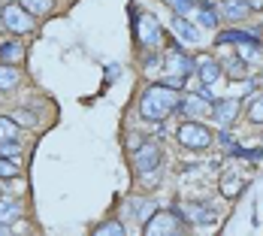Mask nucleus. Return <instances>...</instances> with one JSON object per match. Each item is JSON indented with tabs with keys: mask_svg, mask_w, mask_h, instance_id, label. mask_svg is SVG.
<instances>
[{
	"mask_svg": "<svg viewBox=\"0 0 263 236\" xmlns=\"http://www.w3.org/2000/svg\"><path fill=\"white\" fill-rule=\"evenodd\" d=\"M0 233H9V224L6 221H0Z\"/></svg>",
	"mask_w": 263,
	"mask_h": 236,
	"instance_id": "473e14b6",
	"label": "nucleus"
},
{
	"mask_svg": "<svg viewBox=\"0 0 263 236\" xmlns=\"http://www.w3.org/2000/svg\"><path fill=\"white\" fill-rule=\"evenodd\" d=\"M0 19H3V27L12 30V33H30L33 30V15L27 12L25 6H18V3H6Z\"/></svg>",
	"mask_w": 263,
	"mask_h": 236,
	"instance_id": "f03ea898",
	"label": "nucleus"
},
{
	"mask_svg": "<svg viewBox=\"0 0 263 236\" xmlns=\"http://www.w3.org/2000/svg\"><path fill=\"white\" fill-rule=\"evenodd\" d=\"M97 236H124V224L121 221H106L97 227Z\"/></svg>",
	"mask_w": 263,
	"mask_h": 236,
	"instance_id": "b1692460",
	"label": "nucleus"
},
{
	"mask_svg": "<svg viewBox=\"0 0 263 236\" xmlns=\"http://www.w3.org/2000/svg\"><path fill=\"white\" fill-rule=\"evenodd\" d=\"M15 176H18L15 164H12L9 157H0V179H15Z\"/></svg>",
	"mask_w": 263,
	"mask_h": 236,
	"instance_id": "a878e982",
	"label": "nucleus"
},
{
	"mask_svg": "<svg viewBox=\"0 0 263 236\" xmlns=\"http://www.w3.org/2000/svg\"><path fill=\"white\" fill-rule=\"evenodd\" d=\"M18 79H22V73H18V67H15V64H3V61H0V91L15 88V85H18Z\"/></svg>",
	"mask_w": 263,
	"mask_h": 236,
	"instance_id": "4468645a",
	"label": "nucleus"
},
{
	"mask_svg": "<svg viewBox=\"0 0 263 236\" xmlns=\"http://www.w3.org/2000/svg\"><path fill=\"white\" fill-rule=\"evenodd\" d=\"M179 109H182L187 118H203V115H209L215 106H212L209 97H203V94H200V97H187V100H182Z\"/></svg>",
	"mask_w": 263,
	"mask_h": 236,
	"instance_id": "1a4fd4ad",
	"label": "nucleus"
},
{
	"mask_svg": "<svg viewBox=\"0 0 263 236\" xmlns=\"http://www.w3.org/2000/svg\"><path fill=\"white\" fill-rule=\"evenodd\" d=\"M182 103V97H179V91L176 88H170V85H152V88H145L142 91V97H139V112H142V118H148V121H163V118H170L176 109Z\"/></svg>",
	"mask_w": 263,
	"mask_h": 236,
	"instance_id": "f257e3e1",
	"label": "nucleus"
},
{
	"mask_svg": "<svg viewBox=\"0 0 263 236\" xmlns=\"http://www.w3.org/2000/svg\"><path fill=\"white\" fill-rule=\"evenodd\" d=\"M133 212L139 215V221H148V218L158 212V206H155V200H152V197H148V200H145V197H139V200H133Z\"/></svg>",
	"mask_w": 263,
	"mask_h": 236,
	"instance_id": "6ab92c4d",
	"label": "nucleus"
},
{
	"mask_svg": "<svg viewBox=\"0 0 263 236\" xmlns=\"http://www.w3.org/2000/svg\"><path fill=\"white\" fill-rule=\"evenodd\" d=\"M239 106H242V103H239L236 97H227V100H218V106L212 109V115L218 118V124H230V121H233V118L239 115Z\"/></svg>",
	"mask_w": 263,
	"mask_h": 236,
	"instance_id": "f8f14e48",
	"label": "nucleus"
},
{
	"mask_svg": "<svg viewBox=\"0 0 263 236\" xmlns=\"http://www.w3.org/2000/svg\"><path fill=\"white\" fill-rule=\"evenodd\" d=\"M179 215H184L187 221H200V224H212L218 218V209L212 203H184V206H176Z\"/></svg>",
	"mask_w": 263,
	"mask_h": 236,
	"instance_id": "423d86ee",
	"label": "nucleus"
},
{
	"mask_svg": "<svg viewBox=\"0 0 263 236\" xmlns=\"http://www.w3.org/2000/svg\"><path fill=\"white\" fill-rule=\"evenodd\" d=\"M197 73H200V82L203 85H212V82H218V76H221V64L215 58H209V55H200L197 58Z\"/></svg>",
	"mask_w": 263,
	"mask_h": 236,
	"instance_id": "9d476101",
	"label": "nucleus"
},
{
	"mask_svg": "<svg viewBox=\"0 0 263 236\" xmlns=\"http://www.w3.org/2000/svg\"><path fill=\"white\" fill-rule=\"evenodd\" d=\"M15 121H22L25 128H33V124H36V115H33V112H25V109H18V112H15Z\"/></svg>",
	"mask_w": 263,
	"mask_h": 236,
	"instance_id": "c85d7f7f",
	"label": "nucleus"
},
{
	"mask_svg": "<svg viewBox=\"0 0 263 236\" xmlns=\"http://www.w3.org/2000/svg\"><path fill=\"white\" fill-rule=\"evenodd\" d=\"M25 58V46L22 43H0V61L3 64H15Z\"/></svg>",
	"mask_w": 263,
	"mask_h": 236,
	"instance_id": "dca6fc26",
	"label": "nucleus"
},
{
	"mask_svg": "<svg viewBox=\"0 0 263 236\" xmlns=\"http://www.w3.org/2000/svg\"><path fill=\"white\" fill-rule=\"evenodd\" d=\"M30 15H49L54 9V0H18Z\"/></svg>",
	"mask_w": 263,
	"mask_h": 236,
	"instance_id": "a211bd4d",
	"label": "nucleus"
},
{
	"mask_svg": "<svg viewBox=\"0 0 263 236\" xmlns=\"http://www.w3.org/2000/svg\"><path fill=\"white\" fill-rule=\"evenodd\" d=\"M218 139H221L224 146H230V149H233V139H230V133H218Z\"/></svg>",
	"mask_w": 263,
	"mask_h": 236,
	"instance_id": "2f4dec72",
	"label": "nucleus"
},
{
	"mask_svg": "<svg viewBox=\"0 0 263 236\" xmlns=\"http://www.w3.org/2000/svg\"><path fill=\"white\" fill-rule=\"evenodd\" d=\"M248 9H251L248 0H227V3H224V15H227L230 22H242V19L248 15Z\"/></svg>",
	"mask_w": 263,
	"mask_h": 236,
	"instance_id": "2eb2a0df",
	"label": "nucleus"
},
{
	"mask_svg": "<svg viewBox=\"0 0 263 236\" xmlns=\"http://www.w3.org/2000/svg\"><path fill=\"white\" fill-rule=\"evenodd\" d=\"M158 167H160V146L158 142H142V146L133 152V170H136L139 176L155 173Z\"/></svg>",
	"mask_w": 263,
	"mask_h": 236,
	"instance_id": "20e7f679",
	"label": "nucleus"
},
{
	"mask_svg": "<svg viewBox=\"0 0 263 236\" xmlns=\"http://www.w3.org/2000/svg\"><path fill=\"white\" fill-rule=\"evenodd\" d=\"M173 3V9H176V15H184L187 9H194V0H170Z\"/></svg>",
	"mask_w": 263,
	"mask_h": 236,
	"instance_id": "c756f323",
	"label": "nucleus"
},
{
	"mask_svg": "<svg viewBox=\"0 0 263 236\" xmlns=\"http://www.w3.org/2000/svg\"><path fill=\"white\" fill-rule=\"evenodd\" d=\"M218 43H257V33H245V30H224L218 33Z\"/></svg>",
	"mask_w": 263,
	"mask_h": 236,
	"instance_id": "f3484780",
	"label": "nucleus"
},
{
	"mask_svg": "<svg viewBox=\"0 0 263 236\" xmlns=\"http://www.w3.org/2000/svg\"><path fill=\"white\" fill-rule=\"evenodd\" d=\"M182 224H179V212L170 209V212H155L145 224V233L148 236H163V233H179Z\"/></svg>",
	"mask_w": 263,
	"mask_h": 236,
	"instance_id": "39448f33",
	"label": "nucleus"
},
{
	"mask_svg": "<svg viewBox=\"0 0 263 236\" xmlns=\"http://www.w3.org/2000/svg\"><path fill=\"white\" fill-rule=\"evenodd\" d=\"M179 142H182L184 149H209L212 133L200 121H184L182 128H179Z\"/></svg>",
	"mask_w": 263,
	"mask_h": 236,
	"instance_id": "7ed1b4c3",
	"label": "nucleus"
},
{
	"mask_svg": "<svg viewBox=\"0 0 263 236\" xmlns=\"http://www.w3.org/2000/svg\"><path fill=\"white\" fill-rule=\"evenodd\" d=\"M184 82H187L184 76H163V85H170V88H176V91L184 88Z\"/></svg>",
	"mask_w": 263,
	"mask_h": 236,
	"instance_id": "7c9ffc66",
	"label": "nucleus"
},
{
	"mask_svg": "<svg viewBox=\"0 0 263 236\" xmlns=\"http://www.w3.org/2000/svg\"><path fill=\"white\" fill-rule=\"evenodd\" d=\"M18 136V124L12 118H0V139H15Z\"/></svg>",
	"mask_w": 263,
	"mask_h": 236,
	"instance_id": "393cba45",
	"label": "nucleus"
},
{
	"mask_svg": "<svg viewBox=\"0 0 263 236\" xmlns=\"http://www.w3.org/2000/svg\"><path fill=\"white\" fill-rule=\"evenodd\" d=\"M136 37H139V43H145V46H158V40H160L158 19L145 12V15L139 19V27H136Z\"/></svg>",
	"mask_w": 263,
	"mask_h": 236,
	"instance_id": "6e6552de",
	"label": "nucleus"
},
{
	"mask_svg": "<svg viewBox=\"0 0 263 236\" xmlns=\"http://www.w3.org/2000/svg\"><path fill=\"white\" fill-rule=\"evenodd\" d=\"M248 118H251V121H257V124H263V97H257V100L251 103V109H248Z\"/></svg>",
	"mask_w": 263,
	"mask_h": 236,
	"instance_id": "cd10ccee",
	"label": "nucleus"
},
{
	"mask_svg": "<svg viewBox=\"0 0 263 236\" xmlns=\"http://www.w3.org/2000/svg\"><path fill=\"white\" fill-rule=\"evenodd\" d=\"M197 70V61L187 58L184 52H170L166 55V76H191Z\"/></svg>",
	"mask_w": 263,
	"mask_h": 236,
	"instance_id": "0eeeda50",
	"label": "nucleus"
},
{
	"mask_svg": "<svg viewBox=\"0 0 263 236\" xmlns=\"http://www.w3.org/2000/svg\"><path fill=\"white\" fill-rule=\"evenodd\" d=\"M224 70H227L230 79H245V61H242V58H233V61L224 64Z\"/></svg>",
	"mask_w": 263,
	"mask_h": 236,
	"instance_id": "5701e85b",
	"label": "nucleus"
},
{
	"mask_svg": "<svg viewBox=\"0 0 263 236\" xmlns=\"http://www.w3.org/2000/svg\"><path fill=\"white\" fill-rule=\"evenodd\" d=\"M18 215H22V206H18V203H3V200H0V221L9 224V221H15Z\"/></svg>",
	"mask_w": 263,
	"mask_h": 236,
	"instance_id": "4be33fe9",
	"label": "nucleus"
},
{
	"mask_svg": "<svg viewBox=\"0 0 263 236\" xmlns=\"http://www.w3.org/2000/svg\"><path fill=\"white\" fill-rule=\"evenodd\" d=\"M18 155H22V146H18V139H0V157H9V160H15Z\"/></svg>",
	"mask_w": 263,
	"mask_h": 236,
	"instance_id": "aec40b11",
	"label": "nucleus"
},
{
	"mask_svg": "<svg viewBox=\"0 0 263 236\" xmlns=\"http://www.w3.org/2000/svg\"><path fill=\"white\" fill-rule=\"evenodd\" d=\"M170 27H173V33H176L179 40H184V43H191V46H197V43H200V30L191 25V22H187L184 15H176Z\"/></svg>",
	"mask_w": 263,
	"mask_h": 236,
	"instance_id": "9b49d317",
	"label": "nucleus"
},
{
	"mask_svg": "<svg viewBox=\"0 0 263 236\" xmlns=\"http://www.w3.org/2000/svg\"><path fill=\"white\" fill-rule=\"evenodd\" d=\"M242 188H245V182H242V176H236L233 170H227L221 176V194L224 197H236V194H242Z\"/></svg>",
	"mask_w": 263,
	"mask_h": 236,
	"instance_id": "ddd939ff",
	"label": "nucleus"
},
{
	"mask_svg": "<svg viewBox=\"0 0 263 236\" xmlns=\"http://www.w3.org/2000/svg\"><path fill=\"white\" fill-rule=\"evenodd\" d=\"M200 25L203 27H218V15L212 12V3H200Z\"/></svg>",
	"mask_w": 263,
	"mask_h": 236,
	"instance_id": "412c9836",
	"label": "nucleus"
},
{
	"mask_svg": "<svg viewBox=\"0 0 263 236\" xmlns=\"http://www.w3.org/2000/svg\"><path fill=\"white\" fill-rule=\"evenodd\" d=\"M233 157H248V160H260V157H263V149H239V146H233Z\"/></svg>",
	"mask_w": 263,
	"mask_h": 236,
	"instance_id": "bb28decb",
	"label": "nucleus"
}]
</instances>
